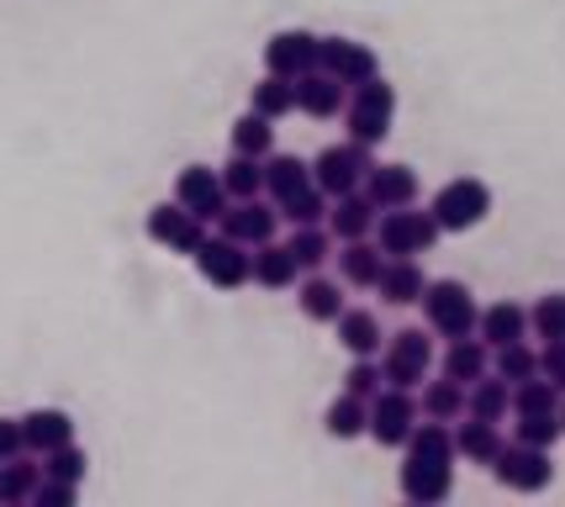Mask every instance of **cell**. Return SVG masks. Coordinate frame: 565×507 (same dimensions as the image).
Returning a JSON list of instances; mask_svg holds the SVG:
<instances>
[{
	"label": "cell",
	"mask_w": 565,
	"mask_h": 507,
	"mask_svg": "<svg viewBox=\"0 0 565 507\" xmlns=\"http://www.w3.org/2000/svg\"><path fill=\"white\" fill-rule=\"evenodd\" d=\"M318 70H328L339 85H360V80H375V74H381V59H375V49L354 43V38H322Z\"/></svg>",
	"instance_id": "7c38bea8"
},
{
	"label": "cell",
	"mask_w": 565,
	"mask_h": 507,
	"mask_svg": "<svg viewBox=\"0 0 565 507\" xmlns=\"http://www.w3.org/2000/svg\"><path fill=\"white\" fill-rule=\"evenodd\" d=\"M344 91L349 85H339L328 70H312L296 80V112H307V117H339L344 112Z\"/></svg>",
	"instance_id": "d6986e66"
},
{
	"label": "cell",
	"mask_w": 565,
	"mask_h": 507,
	"mask_svg": "<svg viewBox=\"0 0 565 507\" xmlns=\"http://www.w3.org/2000/svg\"><path fill=\"white\" fill-rule=\"evenodd\" d=\"M318 49H322V38L301 32V27H291V32H275L270 43H265V74L301 80V74L318 70Z\"/></svg>",
	"instance_id": "8fae6325"
},
{
	"label": "cell",
	"mask_w": 565,
	"mask_h": 507,
	"mask_svg": "<svg viewBox=\"0 0 565 507\" xmlns=\"http://www.w3.org/2000/svg\"><path fill=\"white\" fill-rule=\"evenodd\" d=\"M407 455H418V460H439V465H449L455 460V434L444 429V423H413V434H407V444H402Z\"/></svg>",
	"instance_id": "d6a6232c"
},
{
	"label": "cell",
	"mask_w": 565,
	"mask_h": 507,
	"mask_svg": "<svg viewBox=\"0 0 565 507\" xmlns=\"http://www.w3.org/2000/svg\"><path fill=\"white\" fill-rule=\"evenodd\" d=\"M561 412H518V444H534V450H550L561 439Z\"/></svg>",
	"instance_id": "b9f144b4"
},
{
	"label": "cell",
	"mask_w": 565,
	"mask_h": 507,
	"mask_svg": "<svg viewBox=\"0 0 565 507\" xmlns=\"http://www.w3.org/2000/svg\"><path fill=\"white\" fill-rule=\"evenodd\" d=\"M365 180H370L365 196L375 201V212H392V207H413L418 201V175L407 165H375Z\"/></svg>",
	"instance_id": "2e32d148"
},
{
	"label": "cell",
	"mask_w": 565,
	"mask_h": 507,
	"mask_svg": "<svg viewBox=\"0 0 565 507\" xmlns=\"http://www.w3.org/2000/svg\"><path fill=\"white\" fill-rule=\"evenodd\" d=\"M148 239L164 243V249H174V254H196L206 233H201L196 212H185L180 201H159V207L148 212Z\"/></svg>",
	"instance_id": "4fadbf2b"
},
{
	"label": "cell",
	"mask_w": 565,
	"mask_h": 507,
	"mask_svg": "<svg viewBox=\"0 0 565 507\" xmlns=\"http://www.w3.org/2000/svg\"><path fill=\"white\" fill-rule=\"evenodd\" d=\"M296 186H307V165H301L296 154H265V191L280 201V196H291Z\"/></svg>",
	"instance_id": "8d00e7d4"
},
{
	"label": "cell",
	"mask_w": 565,
	"mask_h": 507,
	"mask_svg": "<svg viewBox=\"0 0 565 507\" xmlns=\"http://www.w3.org/2000/svg\"><path fill=\"white\" fill-rule=\"evenodd\" d=\"M217 222H222V233H227V239H238V243H248V249H259V243L275 239V222H280V212H270L259 196H248V201H233V207H227Z\"/></svg>",
	"instance_id": "5bb4252c"
},
{
	"label": "cell",
	"mask_w": 565,
	"mask_h": 507,
	"mask_svg": "<svg viewBox=\"0 0 565 507\" xmlns=\"http://www.w3.org/2000/svg\"><path fill=\"white\" fill-rule=\"evenodd\" d=\"M487 212H492V191L476 175H460L434 196V222L444 233H470L476 222H487Z\"/></svg>",
	"instance_id": "277c9868"
},
{
	"label": "cell",
	"mask_w": 565,
	"mask_h": 507,
	"mask_svg": "<svg viewBox=\"0 0 565 507\" xmlns=\"http://www.w3.org/2000/svg\"><path fill=\"white\" fill-rule=\"evenodd\" d=\"M449 492H455V476H449V465H439V460L407 455V465H402V497H407V503L434 507V503H444Z\"/></svg>",
	"instance_id": "9a60e30c"
},
{
	"label": "cell",
	"mask_w": 565,
	"mask_h": 507,
	"mask_svg": "<svg viewBox=\"0 0 565 507\" xmlns=\"http://www.w3.org/2000/svg\"><path fill=\"white\" fill-rule=\"evenodd\" d=\"M296 275H301V265H296V254L286 249V243H259L254 249V270H248V281L254 286H265V291H286L296 286Z\"/></svg>",
	"instance_id": "44dd1931"
},
{
	"label": "cell",
	"mask_w": 565,
	"mask_h": 507,
	"mask_svg": "<svg viewBox=\"0 0 565 507\" xmlns=\"http://www.w3.org/2000/svg\"><path fill=\"white\" fill-rule=\"evenodd\" d=\"M233 154H248V159L275 154V122L259 117V112H244V117L233 122Z\"/></svg>",
	"instance_id": "4dcf8cb0"
},
{
	"label": "cell",
	"mask_w": 565,
	"mask_h": 507,
	"mask_svg": "<svg viewBox=\"0 0 565 507\" xmlns=\"http://www.w3.org/2000/svg\"><path fill=\"white\" fill-rule=\"evenodd\" d=\"M296 307H301V317H312V323H333V317L344 313V291L333 286V281H307L301 296H296Z\"/></svg>",
	"instance_id": "e575fe53"
},
{
	"label": "cell",
	"mask_w": 565,
	"mask_h": 507,
	"mask_svg": "<svg viewBox=\"0 0 565 507\" xmlns=\"http://www.w3.org/2000/svg\"><path fill=\"white\" fill-rule=\"evenodd\" d=\"M476 328H481V338L492 349H502V344H518V338L529 334V313L513 307V302H497V307H487V313L476 317Z\"/></svg>",
	"instance_id": "603a6c76"
},
{
	"label": "cell",
	"mask_w": 565,
	"mask_h": 507,
	"mask_svg": "<svg viewBox=\"0 0 565 507\" xmlns=\"http://www.w3.org/2000/svg\"><path fill=\"white\" fill-rule=\"evenodd\" d=\"M497 450H502V434H497V423H481V418L460 423V434H455V455L476 460V465H492Z\"/></svg>",
	"instance_id": "1f68e13d"
},
{
	"label": "cell",
	"mask_w": 565,
	"mask_h": 507,
	"mask_svg": "<svg viewBox=\"0 0 565 507\" xmlns=\"http://www.w3.org/2000/svg\"><path fill=\"white\" fill-rule=\"evenodd\" d=\"M296 254V265L301 270H318L328 260V249H333V233H322V222H307V228H296L291 243H286Z\"/></svg>",
	"instance_id": "74e56055"
},
{
	"label": "cell",
	"mask_w": 565,
	"mask_h": 507,
	"mask_svg": "<svg viewBox=\"0 0 565 507\" xmlns=\"http://www.w3.org/2000/svg\"><path fill=\"white\" fill-rule=\"evenodd\" d=\"M444 376L460 381V387L481 381V376H487V349H481L476 338H449V349H444Z\"/></svg>",
	"instance_id": "4316f807"
},
{
	"label": "cell",
	"mask_w": 565,
	"mask_h": 507,
	"mask_svg": "<svg viewBox=\"0 0 565 507\" xmlns=\"http://www.w3.org/2000/svg\"><path fill=\"white\" fill-rule=\"evenodd\" d=\"M74 497H79V486H74V482H53V476H43V482H38V492H32V503H38V507H74Z\"/></svg>",
	"instance_id": "f6af8a7d"
},
{
	"label": "cell",
	"mask_w": 565,
	"mask_h": 507,
	"mask_svg": "<svg viewBox=\"0 0 565 507\" xmlns=\"http://www.w3.org/2000/svg\"><path fill=\"white\" fill-rule=\"evenodd\" d=\"M439 233L444 228L434 222V212H413V207H392L375 218V249L386 260H418L439 243Z\"/></svg>",
	"instance_id": "6da1fadb"
},
{
	"label": "cell",
	"mask_w": 565,
	"mask_h": 507,
	"mask_svg": "<svg viewBox=\"0 0 565 507\" xmlns=\"http://www.w3.org/2000/svg\"><path fill=\"white\" fill-rule=\"evenodd\" d=\"M174 201L185 212H196L201 222H217L227 212V191H222V175L206 165H185L174 175Z\"/></svg>",
	"instance_id": "30bf717a"
},
{
	"label": "cell",
	"mask_w": 565,
	"mask_h": 507,
	"mask_svg": "<svg viewBox=\"0 0 565 507\" xmlns=\"http://www.w3.org/2000/svg\"><path fill=\"white\" fill-rule=\"evenodd\" d=\"M74 439V418L64 408H32L22 418V444L32 455H49L58 444H70Z\"/></svg>",
	"instance_id": "e0dca14e"
},
{
	"label": "cell",
	"mask_w": 565,
	"mask_h": 507,
	"mask_svg": "<svg viewBox=\"0 0 565 507\" xmlns=\"http://www.w3.org/2000/svg\"><path fill=\"white\" fill-rule=\"evenodd\" d=\"M196 260V270L206 275V286H217V291H238L248 286V270H254V254H248V243L238 239H201V249L191 254Z\"/></svg>",
	"instance_id": "52a82bcc"
},
{
	"label": "cell",
	"mask_w": 565,
	"mask_h": 507,
	"mask_svg": "<svg viewBox=\"0 0 565 507\" xmlns=\"http://www.w3.org/2000/svg\"><path fill=\"white\" fill-rule=\"evenodd\" d=\"M418 412L423 418H434V423H455V418L466 412V387H460V381H449V376H444V381H428V387H423Z\"/></svg>",
	"instance_id": "f1b7e54d"
},
{
	"label": "cell",
	"mask_w": 565,
	"mask_h": 507,
	"mask_svg": "<svg viewBox=\"0 0 565 507\" xmlns=\"http://www.w3.org/2000/svg\"><path fill=\"white\" fill-rule=\"evenodd\" d=\"M43 482V465H26L22 455L0 465V503H32V492Z\"/></svg>",
	"instance_id": "d590c367"
},
{
	"label": "cell",
	"mask_w": 565,
	"mask_h": 507,
	"mask_svg": "<svg viewBox=\"0 0 565 507\" xmlns=\"http://www.w3.org/2000/svg\"><path fill=\"white\" fill-rule=\"evenodd\" d=\"M466 412L470 418H481V423H502L508 412H513V387L497 376V381H470V397H466Z\"/></svg>",
	"instance_id": "cb8c5ba5"
},
{
	"label": "cell",
	"mask_w": 565,
	"mask_h": 507,
	"mask_svg": "<svg viewBox=\"0 0 565 507\" xmlns=\"http://www.w3.org/2000/svg\"><path fill=\"white\" fill-rule=\"evenodd\" d=\"M222 191L227 201H248V196L265 191V159H248V154H233L222 165Z\"/></svg>",
	"instance_id": "83f0119b"
},
{
	"label": "cell",
	"mask_w": 565,
	"mask_h": 507,
	"mask_svg": "<svg viewBox=\"0 0 565 507\" xmlns=\"http://www.w3.org/2000/svg\"><path fill=\"white\" fill-rule=\"evenodd\" d=\"M428 286V275H423L418 260H386L381 275H375V291H381V302H392V307H413Z\"/></svg>",
	"instance_id": "ffe728a7"
},
{
	"label": "cell",
	"mask_w": 565,
	"mask_h": 507,
	"mask_svg": "<svg viewBox=\"0 0 565 507\" xmlns=\"http://www.w3.org/2000/svg\"><path fill=\"white\" fill-rule=\"evenodd\" d=\"M540 376H544V381H555V387L565 391V338H544Z\"/></svg>",
	"instance_id": "bcb514c9"
},
{
	"label": "cell",
	"mask_w": 565,
	"mask_h": 507,
	"mask_svg": "<svg viewBox=\"0 0 565 507\" xmlns=\"http://www.w3.org/2000/svg\"><path fill=\"white\" fill-rule=\"evenodd\" d=\"M492 476L508 492H544L555 482V465H550V450H534V444H502L492 460Z\"/></svg>",
	"instance_id": "ba28073f"
},
{
	"label": "cell",
	"mask_w": 565,
	"mask_h": 507,
	"mask_svg": "<svg viewBox=\"0 0 565 507\" xmlns=\"http://www.w3.org/2000/svg\"><path fill=\"white\" fill-rule=\"evenodd\" d=\"M413 423H418V402L407 397V391H375L370 397V423H365V434L375 439V444H386V450H402L407 444V434H413Z\"/></svg>",
	"instance_id": "9c48e42d"
},
{
	"label": "cell",
	"mask_w": 565,
	"mask_h": 507,
	"mask_svg": "<svg viewBox=\"0 0 565 507\" xmlns=\"http://www.w3.org/2000/svg\"><path fill=\"white\" fill-rule=\"evenodd\" d=\"M248 112H259V117H291L296 112V80H280V74H265L254 91H248Z\"/></svg>",
	"instance_id": "d4e9b609"
},
{
	"label": "cell",
	"mask_w": 565,
	"mask_h": 507,
	"mask_svg": "<svg viewBox=\"0 0 565 507\" xmlns=\"http://www.w3.org/2000/svg\"><path fill=\"white\" fill-rule=\"evenodd\" d=\"M386 387V376H381V365H375V355H360V360L349 365V376H344V391L349 397H375V391Z\"/></svg>",
	"instance_id": "ee69618b"
},
{
	"label": "cell",
	"mask_w": 565,
	"mask_h": 507,
	"mask_svg": "<svg viewBox=\"0 0 565 507\" xmlns=\"http://www.w3.org/2000/svg\"><path fill=\"white\" fill-rule=\"evenodd\" d=\"M428 360H434V344H428V334H423V328H402V334H392L386 355H381V376H386V387L413 391V387H423Z\"/></svg>",
	"instance_id": "8992f818"
},
{
	"label": "cell",
	"mask_w": 565,
	"mask_h": 507,
	"mask_svg": "<svg viewBox=\"0 0 565 507\" xmlns=\"http://www.w3.org/2000/svg\"><path fill=\"white\" fill-rule=\"evenodd\" d=\"M392 117H396V91L375 74V80H360L354 85V96H349V112H344V127L354 144H386V133H392Z\"/></svg>",
	"instance_id": "7a4b0ae2"
},
{
	"label": "cell",
	"mask_w": 565,
	"mask_h": 507,
	"mask_svg": "<svg viewBox=\"0 0 565 507\" xmlns=\"http://www.w3.org/2000/svg\"><path fill=\"white\" fill-rule=\"evenodd\" d=\"M423 317H428V328L439 338H470L476 334V302H470V291L460 281H434V286H423Z\"/></svg>",
	"instance_id": "3957f363"
},
{
	"label": "cell",
	"mask_w": 565,
	"mask_h": 507,
	"mask_svg": "<svg viewBox=\"0 0 565 507\" xmlns=\"http://www.w3.org/2000/svg\"><path fill=\"white\" fill-rule=\"evenodd\" d=\"M513 412H561V387L544 381V376H529L513 387Z\"/></svg>",
	"instance_id": "ab89813d"
},
{
	"label": "cell",
	"mask_w": 565,
	"mask_h": 507,
	"mask_svg": "<svg viewBox=\"0 0 565 507\" xmlns=\"http://www.w3.org/2000/svg\"><path fill=\"white\" fill-rule=\"evenodd\" d=\"M497 376L508 381V387H518V381H529V376H540V355L518 338V344H502L497 349Z\"/></svg>",
	"instance_id": "60d3db41"
},
{
	"label": "cell",
	"mask_w": 565,
	"mask_h": 507,
	"mask_svg": "<svg viewBox=\"0 0 565 507\" xmlns=\"http://www.w3.org/2000/svg\"><path fill=\"white\" fill-rule=\"evenodd\" d=\"M333 328H339V344H344L354 360H360V355H381V344H386L381 317L365 313V307H344V313L333 317Z\"/></svg>",
	"instance_id": "7402d4cb"
},
{
	"label": "cell",
	"mask_w": 565,
	"mask_h": 507,
	"mask_svg": "<svg viewBox=\"0 0 565 507\" xmlns=\"http://www.w3.org/2000/svg\"><path fill=\"white\" fill-rule=\"evenodd\" d=\"M85 471H90V455H85L74 439L43 455V476H53V482H74V486H79V482H85Z\"/></svg>",
	"instance_id": "f35d334b"
},
{
	"label": "cell",
	"mask_w": 565,
	"mask_h": 507,
	"mask_svg": "<svg viewBox=\"0 0 565 507\" xmlns=\"http://www.w3.org/2000/svg\"><path fill=\"white\" fill-rule=\"evenodd\" d=\"M370 169H375L370 148L344 138V144H328L318 159H312V180H318L328 196H349V191H360V180H365Z\"/></svg>",
	"instance_id": "5b68a950"
},
{
	"label": "cell",
	"mask_w": 565,
	"mask_h": 507,
	"mask_svg": "<svg viewBox=\"0 0 565 507\" xmlns=\"http://www.w3.org/2000/svg\"><path fill=\"white\" fill-rule=\"evenodd\" d=\"M328 233L339 243L349 239H370L375 233V201L360 191H349V196H333V207H328Z\"/></svg>",
	"instance_id": "ac0fdd59"
},
{
	"label": "cell",
	"mask_w": 565,
	"mask_h": 507,
	"mask_svg": "<svg viewBox=\"0 0 565 507\" xmlns=\"http://www.w3.org/2000/svg\"><path fill=\"white\" fill-rule=\"evenodd\" d=\"M529 328H534L540 338H565V291L540 296V307L529 313Z\"/></svg>",
	"instance_id": "7bdbcfd3"
},
{
	"label": "cell",
	"mask_w": 565,
	"mask_h": 507,
	"mask_svg": "<svg viewBox=\"0 0 565 507\" xmlns=\"http://www.w3.org/2000/svg\"><path fill=\"white\" fill-rule=\"evenodd\" d=\"M370 423V402L365 397H339L333 408H328V418H322V429H328V439H360Z\"/></svg>",
	"instance_id": "836d02e7"
},
{
	"label": "cell",
	"mask_w": 565,
	"mask_h": 507,
	"mask_svg": "<svg viewBox=\"0 0 565 507\" xmlns=\"http://www.w3.org/2000/svg\"><path fill=\"white\" fill-rule=\"evenodd\" d=\"M280 218L291 222V228H307V222H322V218H328V191H322L318 180H307V186H296L291 196H280Z\"/></svg>",
	"instance_id": "f546056e"
},
{
	"label": "cell",
	"mask_w": 565,
	"mask_h": 507,
	"mask_svg": "<svg viewBox=\"0 0 565 507\" xmlns=\"http://www.w3.org/2000/svg\"><path fill=\"white\" fill-rule=\"evenodd\" d=\"M561 429H565V402H561Z\"/></svg>",
	"instance_id": "c3c4849f"
},
{
	"label": "cell",
	"mask_w": 565,
	"mask_h": 507,
	"mask_svg": "<svg viewBox=\"0 0 565 507\" xmlns=\"http://www.w3.org/2000/svg\"><path fill=\"white\" fill-rule=\"evenodd\" d=\"M26 444H22V418H0V465L17 460Z\"/></svg>",
	"instance_id": "7dc6e473"
},
{
	"label": "cell",
	"mask_w": 565,
	"mask_h": 507,
	"mask_svg": "<svg viewBox=\"0 0 565 507\" xmlns=\"http://www.w3.org/2000/svg\"><path fill=\"white\" fill-rule=\"evenodd\" d=\"M381 265H386V254H381L370 239H349L344 254H339V275H344L349 286H375Z\"/></svg>",
	"instance_id": "484cf974"
}]
</instances>
